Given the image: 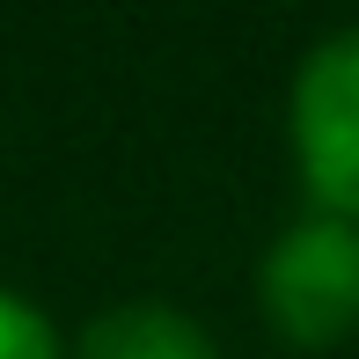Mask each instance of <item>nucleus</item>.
Segmentation results:
<instances>
[{
    "label": "nucleus",
    "mask_w": 359,
    "mask_h": 359,
    "mask_svg": "<svg viewBox=\"0 0 359 359\" xmlns=\"http://www.w3.org/2000/svg\"><path fill=\"white\" fill-rule=\"evenodd\" d=\"M264 323L293 352H330L359 330V227L308 213L293 220L257 264Z\"/></svg>",
    "instance_id": "obj_1"
},
{
    "label": "nucleus",
    "mask_w": 359,
    "mask_h": 359,
    "mask_svg": "<svg viewBox=\"0 0 359 359\" xmlns=\"http://www.w3.org/2000/svg\"><path fill=\"white\" fill-rule=\"evenodd\" d=\"M293 161L316 213L359 227V29H337L293 74Z\"/></svg>",
    "instance_id": "obj_2"
},
{
    "label": "nucleus",
    "mask_w": 359,
    "mask_h": 359,
    "mask_svg": "<svg viewBox=\"0 0 359 359\" xmlns=\"http://www.w3.org/2000/svg\"><path fill=\"white\" fill-rule=\"evenodd\" d=\"M74 359H220L198 316L169 301H118L81 330Z\"/></svg>",
    "instance_id": "obj_3"
},
{
    "label": "nucleus",
    "mask_w": 359,
    "mask_h": 359,
    "mask_svg": "<svg viewBox=\"0 0 359 359\" xmlns=\"http://www.w3.org/2000/svg\"><path fill=\"white\" fill-rule=\"evenodd\" d=\"M0 359H59V330L8 286H0Z\"/></svg>",
    "instance_id": "obj_4"
}]
</instances>
